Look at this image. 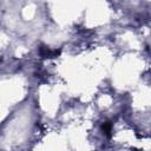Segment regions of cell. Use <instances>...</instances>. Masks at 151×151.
<instances>
[{
  "label": "cell",
  "instance_id": "6da1fadb",
  "mask_svg": "<svg viewBox=\"0 0 151 151\" xmlns=\"http://www.w3.org/2000/svg\"><path fill=\"white\" fill-rule=\"evenodd\" d=\"M60 53H61V50L60 48H58V50H50L45 45H40V47H39V54L42 58H47V59L57 58V57L60 55Z\"/></svg>",
  "mask_w": 151,
  "mask_h": 151
},
{
  "label": "cell",
  "instance_id": "7a4b0ae2",
  "mask_svg": "<svg viewBox=\"0 0 151 151\" xmlns=\"http://www.w3.org/2000/svg\"><path fill=\"white\" fill-rule=\"evenodd\" d=\"M101 130L109 139L112 137V123L111 122H104L101 124Z\"/></svg>",
  "mask_w": 151,
  "mask_h": 151
}]
</instances>
